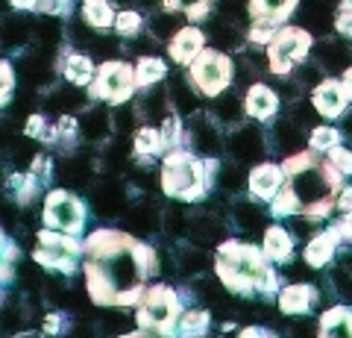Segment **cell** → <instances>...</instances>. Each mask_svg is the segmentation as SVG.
Instances as JSON below:
<instances>
[{
    "label": "cell",
    "instance_id": "1",
    "mask_svg": "<svg viewBox=\"0 0 352 338\" xmlns=\"http://www.w3.org/2000/svg\"><path fill=\"white\" fill-rule=\"evenodd\" d=\"M156 271V250L129 233L103 226L82 244L85 291L97 306H135Z\"/></svg>",
    "mask_w": 352,
    "mask_h": 338
},
{
    "label": "cell",
    "instance_id": "2",
    "mask_svg": "<svg viewBox=\"0 0 352 338\" xmlns=\"http://www.w3.org/2000/svg\"><path fill=\"white\" fill-rule=\"evenodd\" d=\"M285 182L270 200V212L276 218L300 215L308 221H320L335 209V200L344 189V173L314 150L291 154L282 159Z\"/></svg>",
    "mask_w": 352,
    "mask_h": 338
},
{
    "label": "cell",
    "instance_id": "3",
    "mask_svg": "<svg viewBox=\"0 0 352 338\" xmlns=\"http://www.w3.org/2000/svg\"><path fill=\"white\" fill-rule=\"evenodd\" d=\"M214 271H217V279L223 282V288L238 294V297H252V294L270 297L279 288V277L273 271L270 259L256 244L223 242L217 247Z\"/></svg>",
    "mask_w": 352,
    "mask_h": 338
},
{
    "label": "cell",
    "instance_id": "4",
    "mask_svg": "<svg viewBox=\"0 0 352 338\" xmlns=\"http://www.w3.org/2000/svg\"><path fill=\"white\" fill-rule=\"evenodd\" d=\"M214 171H217V159H203L188 154V150L170 147V154L164 156L162 165V189L168 198L194 203L208 191Z\"/></svg>",
    "mask_w": 352,
    "mask_h": 338
},
{
    "label": "cell",
    "instance_id": "5",
    "mask_svg": "<svg viewBox=\"0 0 352 338\" xmlns=\"http://www.w3.org/2000/svg\"><path fill=\"white\" fill-rule=\"evenodd\" d=\"M179 297L170 286H147V291L141 294V300L135 303V321L141 330L159 332V335H173L176 324H179Z\"/></svg>",
    "mask_w": 352,
    "mask_h": 338
},
{
    "label": "cell",
    "instance_id": "6",
    "mask_svg": "<svg viewBox=\"0 0 352 338\" xmlns=\"http://www.w3.org/2000/svg\"><path fill=\"white\" fill-rule=\"evenodd\" d=\"M32 259H36L41 268L53 271V274H65V277L76 274V268H80V262H82V242L76 235L44 226L36 235Z\"/></svg>",
    "mask_w": 352,
    "mask_h": 338
},
{
    "label": "cell",
    "instance_id": "7",
    "mask_svg": "<svg viewBox=\"0 0 352 338\" xmlns=\"http://www.w3.org/2000/svg\"><path fill=\"white\" fill-rule=\"evenodd\" d=\"M188 83L194 92L206 97H217L229 89L232 83V62L220 50H200L188 65Z\"/></svg>",
    "mask_w": 352,
    "mask_h": 338
},
{
    "label": "cell",
    "instance_id": "8",
    "mask_svg": "<svg viewBox=\"0 0 352 338\" xmlns=\"http://www.w3.org/2000/svg\"><path fill=\"white\" fill-rule=\"evenodd\" d=\"M308 50H311V32L302 27H282L276 36L267 41V68L276 77H288V74L300 65Z\"/></svg>",
    "mask_w": 352,
    "mask_h": 338
},
{
    "label": "cell",
    "instance_id": "9",
    "mask_svg": "<svg viewBox=\"0 0 352 338\" xmlns=\"http://www.w3.org/2000/svg\"><path fill=\"white\" fill-rule=\"evenodd\" d=\"M135 68H129L126 62H103L100 68L94 71L91 83H88V94L94 101H103V103H112V106H120L126 103L132 92H135Z\"/></svg>",
    "mask_w": 352,
    "mask_h": 338
},
{
    "label": "cell",
    "instance_id": "10",
    "mask_svg": "<svg viewBox=\"0 0 352 338\" xmlns=\"http://www.w3.org/2000/svg\"><path fill=\"white\" fill-rule=\"evenodd\" d=\"M44 224L50 230H59V233H68V235H76L82 230L85 224V206L82 200L76 198L71 191H50L47 200H44Z\"/></svg>",
    "mask_w": 352,
    "mask_h": 338
},
{
    "label": "cell",
    "instance_id": "11",
    "mask_svg": "<svg viewBox=\"0 0 352 338\" xmlns=\"http://www.w3.org/2000/svg\"><path fill=\"white\" fill-rule=\"evenodd\" d=\"M311 103L323 118H340L346 112V103H349L344 83L340 80H320L314 85Z\"/></svg>",
    "mask_w": 352,
    "mask_h": 338
},
{
    "label": "cell",
    "instance_id": "12",
    "mask_svg": "<svg viewBox=\"0 0 352 338\" xmlns=\"http://www.w3.org/2000/svg\"><path fill=\"white\" fill-rule=\"evenodd\" d=\"M285 182V173H282V165H273V162H261V165H256L250 171V194L261 203H270L273 198H276V191L282 189Z\"/></svg>",
    "mask_w": 352,
    "mask_h": 338
},
{
    "label": "cell",
    "instance_id": "13",
    "mask_svg": "<svg viewBox=\"0 0 352 338\" xmlns=\"http://www.w3.org/2000/svg\"><path fill=\"white\" fill-rule=\"evenodd\" d=\"M317 303H320V291L314 286H305V282H296V286L279 291V309L285 315H311Z\"/></svg>",
    "mask_w": 352,
    "mask_h": 338
},
{
    "label": "cell",
    "instance_id": "14",
    "mask_svg": "<svg viewBox=\"0 0 352 338\" xmlns=\"http://www.w3.org/2000/svg\"><path fill=\"white\" fill-rule=\"evenodd\" d=\"M203 45H206V32L203 30H197V27H179L170 36L168 50H170V59L176 65H191V59L203 50Z\"/></svg>",
    "mask_w": 352,
    "mask_h": 338
},
{
    "label": "cell",
    "instance_id": "15",
    "mask_svg": "<svg viewBox=\"0 0 352 338\" xmlns=\"http://www.w3.org/2000/svg\"><path fill=\"white\" fill-rule=\"evenodd\" d=\"M279 109V94L270 89V85L264 83H256L250 85V92L244 97V112L250 118H256V121H270L273 115H276Z\"/></svg>",
    "mask_w": 352,
    "mask_h": 338
},
{
    "label": "cell",
    "instance_id": "16",
    "mask_svg": "<svg viewBox=\"0 0 352 338\" xmlns=\"http://www.w3.org/2000/svg\"><path fill=\"white\" fill-rule=\"evenodd\" d=\"M317 338H352V309L332 306L320 315L317 324Z\"/></svg>",
    "mask_w": 352,
    "mask_h": 338
},
{
    "label": "cell",
    "instance_id": "17",
    "mask_svg": "<svg viewBox=\"0 0 352 338\" xmlns=\"http://www.w3.org/2000/svg\"><path fill=\"white\" fill-rule=\"evenodd\" d=\"M338 242H340V233L335 230V226H329L326 233H320L317 238H311V242H308V247H305V262H308L311 268L329 265V262H332V256H335V250H338Z\"/></svg>",
    "mask_w": 352,
    "mask_h": 338
},
{
    "label": "cell",
    "instance_id": "18",
    "mask_svg": "<svg viewBox=\"0 0 352 338\" xmlns=\"http://www.w3.org/2000/svg\"><path fill=\"white\" fill-rule=\"evenodd\" d=\"M261 250H264V256H267L270 262H288L294 256V238H291V233L285 230V226L273 224V226H267V233H264Z\"/></svg>",
    "mask_w": 352,
    "mask_h": 338
},
{
    "label": "cell",
    "instance_id": "19",
    "mask_svg": "<svg viewBox=\"0 0 352 338\" xmlns=\"http://www.w3.org/2000/svg\"><path fill=\"white\" fill-rule=\"evenodd\" d=\"M300 0H250V15L252 21H270V24H282Z\"/></svg>",
    "mask_w": 352,
    "mask_h": 338
},
{
    "label": "cell",
    "instance_id": "20",
    "mask_svg": "<svg viewBox=\"0 0 352 338\" xmlns=\"http://www.w3.org/2000/svg\"><path fill=\"white\" fill-rule=\"evenodd\" d=\"M82 21L91 30H109L115 24L112 0H85L82 3Z\"/></svg>",
    "mask_w": 352,
    "mask_h": 338
},
{
    "label": "cell",
    "instance_id": "21",
    "mask_svg": "<svg viewBox=\"0 0 352 338\" xmlns=\"http://www.w3.org/2000/svg\"><path fill=\"white\" fill-rule=\"evenodd\" d=\"M208 312L206 309H188L179 315V324H176V332L179 338H206L208 332Z\"/></svg>",
    "mask_w": 352,
    "mask_h": 338
},
{
    "label": "cell",
    "instance_id": "22",
    "mask_svg": "<svg viewBox=\"0 0 352 338\" xmlns=\"http://www.w3.org/2000/svg\"><path fill=\"white\" fill-rule=\"evenodd\" d=\"M62 74L71 85H88L94 77V65L88 56H82V53H68V59L62 65Z\"/></svg>",
    "mask_w": 352,
    "mask_h": 338
},
{
    "label": "cell",
    "instance_id": "23",
    "mask_svg": "<svg viewBox=\"0 0 352 338\" xmlns=\"http://www.w3.org/2000/svg\"><path fill=\"white\" fill-rule=\"evenodd\" d=\"M135 154L141 156V159H150V156H159V154H164V138H162V129H156V127H141L138 133H135Z\"/></svg>",
    "mask_w": 352,
    "mask_h": 338
},
{
    "label": "cell",
    "instance_id": "24",
    "mask_svg": "<svg viewBox=\"0 0 352 338\" xmlns=\"http://www.w3.org/2000/svg\"><path fill=\"white\" fill-rule=\"evenodd\" d=\"M164 62L156 59V56H141L138 65H135V85L138 89H150V85H156L159 80H164Z\"/></svg>",
    "mask_w": 352,
    "mask_h": 338
},
{
    "label": "cell",
    "instance_id": "25",
    "mask_svg": "<svg viewBox=\"0 0 352 338\" xmlns=\"http://www.w3.org/2000/svg\"><path fill=\"white\" fill-rule=\"evenodd\" d=\"M212 3L214 0H162L164 9H170V12H185L191 21H203L212 15Z\"/></svg>",
    "mask_w": 352,
    "mask_h": 338
},
{
    "label": "cell",
    "instance_id": "26",
    "mask_svg": "<svg viewBox=\"0 0 352 338\" xmlns=\"http://www.w3.org/2000/svg\"><path fill=\"white\" fill-rule=\"evenodd\" d=\"M27 39H30V30H27L24 18L3 21V27H0V45H3V47H21Z\"/></svg>",
    "mask_w": 352,
    "mask_h": 338
},
{
    "label": "cell",
    "instance_id": "27",
    "mask_svg": "<svg viewBox=\"0 0 352 338\" xmlns=\"http://www.w3.org/2000/svg\"><path fill=\"white\" fill-rule=\"evenodd\" d=\"M9 191L15 194V200L21 206H27L32 198H36V191H38V177H36V173H30V177H24V173H15V177L9 180Z\"/></svg>",
    "mask_w": 352,
    "mask_h": 338
},
{
    "label": "cell",
    "instance_id": "28",
    "mask_svg": "<svg viewBox=\"0 0 352 338\" xmlns=\"http://www.w3.org/2000/svg\"><path fill=\"white\" fill-rule=\"evenodd\" d=\"M308 145H311V150H317V154H329L332 147L340 145V129L335 127H317L311 138H308Z\"/></svg>",
    "mask_w": 352,
    "mask_h": 338
},
{
    "label": "cell",
    "instance_id": "29",
    "mask_svg": "<svg viewBox=\"0 0 352 338\" xmlns=\"http://www.w3.org/2000/svg\"><path fill=\"white\" fill-rule=\"evenodd\" d=\"M115 30H118V36H124V39H135L141 32V15L132 12V9H126V12H118L115 15Z\"/></svg>",
    "mask_w": 352,
    "mask_h": 338
},
{
    "label": "cell",
    "instance_id": "30",
    "mask_svg": "<svg viewBox=\"0 0 352 338\" xmlns=\"http://www.w3.org/2000/svg\"><path fill=\"white\" fill-rule=\"evenodd\" d=\"M53 133H59L53 124H47V118L44 115H32L30 121H27V136L32 138H41V141H56L59 136H53Z\"/></svg>",
    "mask_w": 352,
    "mask_h": 338
},
{
    "label": "cell",
    "instance_id": "31",
    "mask_svg": "<svg viewBox=\"0 0 352 338\" xmlns=\"http://www.w3.org/2000/svg\"><path fill=\"white\" fill-rule=\"evenodd\" d=\"M12 92H15V71L6 59H0V106L12 101Z\"/></svg>",
    "mask_w": 352,
    "mask_h": 338
},
{
    "label": "cell",
    "instance_id": "32",
    "mask_svg": "<svg viewBox=\"0 0 352 338\" xmlns=\"http://www.w3.org/2000/svg\"><path fill=\"white\" fill-rule=\"evenodd\" d=\"M276 27H279V24H270V21H252V27H250V41H252V45H267V41L276 36Z\"/></svg>",
    "mask_w": 352,
    "mask_h": 338
},
{
    "label": "cell",
    "instance_id": "33",
    "mask_svg": "<svg viewBox=\"0 0 352 338\" xmlns=\"http://www.w3.org/2000/svg\"><path fill=\"white\" fill-rule=\"evenodd\" d=\"M329 162H332V165L340 171V173H344V177H349V173H352V154H349V150L346 147H332V150H329V156H326Z\"/></svg>",
    "mask_w": 352,
    "mask_h": 338
},
{
    "label": "cell",
    "instance_id": "34",
    "mask_svg": "<svg viewBox=\"0 0 352 338\" xmlns=\"http://www.w3.org/2000/svg\"><path fill=\"white\" fill-rule=\"evenodd\" d=\"M335 30L340 32V36L352 39V9H344V6H340V12L335 15Z\"/></svg>",
    "mask_w": 352,
    "mask_h": 338
},
{
    "label": "cell",
    "instance_id": "35",
    "mask_svg": "<svg viewBox=\"0 0 352 338\" xmlns=\"http://www.w3.org/2000/svg\"><path fill=\"white\" fill-rule=\"evenodd\" d=\"M32 173L38 177V182L50 180V162H47V156H36V162H32Z\"/></svg>",
    "mask_w": 352,
    "mask_h": 338
},
{
    "label": "cell",
    "instance_id": "36",
    "mask_svg": "<svg viewBox=\"0 0 352 338\" xmlns=\"http://www.w3.org/2000/svg\"><path fill=\"white\" fill-rule=\"evenodd\" d=\"M335 206H338V209L344 212V215H349V212H352V189H340Z\"/></svg>",
    "mask_w": 352,
    "mask_h": 338
},
{
    "label": "cell",
    "instance_id": "37",
    "mask_svg": "<svg viewBox=\"0 0 352 338\" xmlns=\"http://www.w3.org/2000/svg\"><path fill=\"white\" fill-rule=\"evenodd\" d=\"M238 338H276L270 330H264V326H247V330H241Z\"/></svg>",
    "mask_w": 352,
    "mask_h": 338
},
{
    "label": "cell",
    "instance_id": "38",
    "mask_svg": "<svg viewBox=\"0 0 352 338\" xmlns=\"http://www.w3.org/2000/svg\"><path fill=\"white\" fill-rule=\"evenodd\" d=\"M335 230L340 233V238H346V242H352V212L344 215V221L335 224Z\"/></svg>",
    "mask_w": 352,
    "mask_h": 338
},
{
    "label": "cell",
    "instance_id": "39",
    "mask_svg": "<svg viewBox=\"0 0 352 338\" xmlns=\"http://www.w3.org/2000/svg\"><path fill=\"white\" fill-rule=\"evenodd\" d=\"M120 338H173V335H159V332H150V330H138L135 332H129V335H120Z\"/></svg>",
    "mask_w": 352,
    "mask_h": 338
},
{
    "label": "cell",
    "instance_id": "40",
    "mask_svg": "<svg viewBox=\"0 0 352 338\" xmlns=\"http://www.w3.org/2000/svg\"><path fill=\"white\" fill-rule=\"evenodd\" d=\"M340 83H344V89H346V97L352 101V68H346V71H344V80H340Z\"/></svg>",
    "mask_w": 352,
    "mask_h": 338
},
{
    "label": "cell",
    "instance_id": "41",
    "mask_svg": "<svg viewBox=\"0 0 352 338\" xmlns=\"http://www.w3.org/2000/svg\"><path fill=\"white\" fill-rule=\"evenodd\" d=\"M9 3H12L15 9H36L38 0H9Z\"/></svg>",
    "mask_w": 352,
    "mask_h": 338
},
{
    "label": "cell",
    "instance_id": "42",
    "mask_svg": "<svg viewBox=\"0 0 352 338\" xmlns=\"http://www.w3.org/2000/svg\"><path fill=\"white\" fill-rule=\"evenodd\" d=\"M340 6H344V9H352V0H340Z\"/></svg>",
    "mask_w": 352,
    "mask_h": 338
},
{
    "label": "cell",
    "instance_id": "43",
    "mask_svg": "<svg viewBox=\"0 0 352 338\" xmlns=\"http://www.w3.org/2000/svg\"><path fill=\"white\" fill-rule=\"evenodd\" d=\"M18 338H38L36 332H27V335H18Z\"/></svg>",
    "mask_w": 352,
    "mask_h": 338
}]
</instances>
